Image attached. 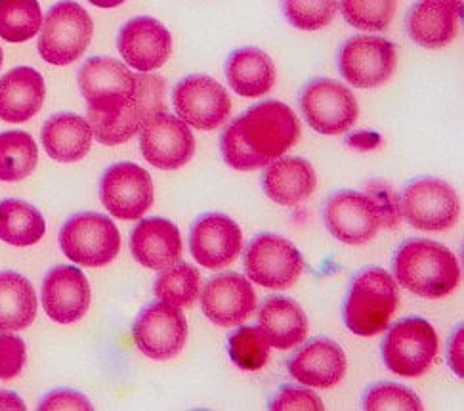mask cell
Instances as JSON below:
<instances>
[{
    "label": "cell",
    "mask_w": 464,
    "mask_h": 411,
    "mask_svg": "<svg viewBox=\"0 0 464 411\" xmlns=\"http://www.w3.org/2000/svg\"><path fill=\"white\" fill-rule=\"evenodd\" d=\"M167 83L163 77L141 73L136 75V91L132 96L119 98L86 107V121L92 136L103 146H119L134 138L141 124L153 115L167 112Z\"/></svg>",
    "instance_id": "6da1fadb"
},
{
    "label": "cell",
    "mask_w": 464,
    "mask_h": 411,
    "mask_svg": "<svg viewBox=\"0 0 464 411\" xmlns=\"http://www.w3.org/2000/svg\"><path fill=\"white\" fill-rule=\"evenodd\" d=\"M394 279L422 298H441L457 289L460 266L445 245L430 240L405 241L392 260Z\"/></svg>",
    "instance_id": "7a4b0ae2"
},
{
    "label": "cell",
    "mask_w": 464,
    "mask_h": 411,
    "mask_svg": "<svg viewBox=\"0 0 464 411\" xmlns=\"http://www.w3.org/2000/svg\"><path fill=\"white\" fill-rule=\"evenodd\" d=\"M400 305V289L394 276L382 268H367L353 276L343 307L346 328L360 337H374L388 329Z\"/></svg>",
    "instance_id": "3957f363"
},
{
    "label": "cell",
    "mask_w": 464,
    "mask_h": 411,
    "mask_svg": "<svg viewBox=\"0 0 464 411\" xmlns=\"http://www.w3.org/2000/svg\"><path fill=\"white\" fill-rule=\"evenodd\" d=\"M231 122L246 150L264 167L283 157L300 138V122L295 112L277 100L262 102Z\"/></svg>",
    "instance_id": "277c9868"
},
{
    "label": "cell",
    "mask_w": 464,
    "mask_h": 411,
    "mask_svg": "<svg viewBox=\"0 0 464 411\" xmlns=\"http://www.w3.org/2000/svg\"><path fill=\"white\" fill-rule=\"evenodd\" d=\"M92 17L73 0L53 5L41 25L39 54L52 65L77 62L92 41Z\"/></svg>",
    "instance_id": "5b68a950"
},
{
    "label": "cell",
    "mask_w": 464,
    "mask_h": 411,
    "mask_svg": "<svg viewBox=\"0 0 464 411\" xmlns=\"http://www.w3.org/2000/svg\"><path fill=\"white\" fill-rule=\"evenodd\" d=\"M438 350L434 328L419 316L396 321L382 338L384 366L400 377H420L432 367Z\"/></svg>",
    "instance_id": "8992f818"
},
{
    "label": "cell",
    "mask_w": 464,
    "mask_h": 411,
    "mask_svg": "<svg viewBox=\"0 0 464 411\" xmlns=\"http://www.w3.org/2000/svg\"><path fill=\"white\" fill-rule=\"evenodd\" d=\"M60 245L63 255L75 264L100 268L119 255L121 234L113 220L103 214L79 212L63 224Z\"/></svg>",
    "instance_id": "52a82bcc"
},
{
    "label": "cell",
    "mask_w": 464,
    "mask_h": 411,
    "mask_svg": "<svg viewBox=\"0 0 464 411\" xmlns=\"http://www.w3.org/2000/svg\"><path fill=\"white\" fill-rule=\"evenodd\" d=\"M300 112L310 127L327 136L350 131L358 121V100L343 83L319 77L310 81L298 98Z\"/></svg>",
    "instance_id": "ba28073f"
},
{
    "label": "cell",
    "mask_w": 464,
    "mask_h": 411,
    "mask_svg": "<svg viewBox=\"0 0 464 411\" xmlns=\"http://www.w3.org/2000/svg\"><path fill=\"white\" fill-rule=\"evenodd\" d=\"M304 272L298 249L277 234H260L246 245L245 274L260 288L289 289Z\"/></svg>",
    "instance_id": "9c48e42d"
},
{
    "label": "cell",
    "mask_w": 464,
    "mask_h": 411,
    "mask_svg": "<svg viewBox=\"0 0 464 411\" xmlns=\"http://www.w3.org/2000/svg\"><path fill=\"white\" fill-rule=\"evenodd\" d=\"M401 217L422 231H445L457 224L460 201L457 191L440 178H417L400 198Z\"/></svg>",
    "instance_id": "30bf717a"
},
{
    "label": "cell",
    "mask_w": 464,
    "mask_h": 411,
    "mask_svg": "<svg viewBox=\"0 0 464 411\" xmlns=\"http://www.w3.org/2000/svg\"><path fill=\"white\" fill-rule=\"evenodd\" d=\"M132 335L136 347L148 358L163 362L182 352L188 338V321L180 308L157 300L138 314Z\"/></svg>",
    "instance_id": "8fae6325"
},
{
    "label": "cell",
    "mask_w": 464,
    "mask_h": 411,
    "mask_svg": "<svg viewBox=\"0 0 464 411\" xmlns=\"http://www.w3.org/2000/svg\"><path fill=\"white\" fill-rule=\"evenodd\" d=\"M396 48L374 34L348 39L338 52V71L355 88H377L396 71Z\"/></svg>",
    "instance_id": "7c38bea8"
},
{
    "label": "cell",
    "mask_w": 464,
    "mask_h": 411,
    "mask_svg": "<svg viewBox=\"0 0 464 411\" xmlns=\"http://www.w3.org/2000/svg\"><path fill=\"white\" fill-rule=\"evenodd\" d=\"M140 150L150 165L163 171H176L191 161L195 138L188 122L160 112L141 124Z\"/></svg>",
    "instance_id": "4fadbf2b"
},
{
    "label": "cell",
    "mask_w": 464,
    "mask_h": 411,
    "mask_svg": "<svg viewBox=\"0 0 464 411\" xmlns=\"http://www.w3.org/2000/svg\"><path fill=\"white\" fill-rule=\"evenodd\" d=\"M172 103L178 117L198 131L222 127L231 113L226 88L207 75H191L178 83L172 91Z\"/></svg>",
    "instance_id": "5bb4252c"
},
{
    "label": "cell",
    "mask_w": 464,
    "mask_h": 411,
    "mask_svg": "<svg viewBox=\"0 0 464 411\" xmlns=\"http://www.w3.org/2000/svg\"><path fill=\"white\" fill-rule=\"evenodd\" d=\"M100 200L107 212L122 220L141 219L153 205V181L134 163H115L100 181Z\"/></svg>",
    "instance_id": "9a60e30c"
},
{
    "label": "cell",
    "mask_w": 464,
    "mask_h": 411,
    "mask_svg": "<svg viewBox=\"0 0 464 411\" xmlns=\"http://www.w3.org/2000/svg\"><path fill=\"white\" fill-rule=\"evenodd\" d=\"M331 236L346 245H363L379 234L382 219L367 193L343 190L331 195L324 209Z\"/></svg>",
    "instance_id": "2e32d148"
},
{
    "label": "cell",
    "mask_w": 464,
    "mask_h": 411,
    "mask_svg": "<svg viewBox=\"0 0 464 411\" xmlns=\"http://www.w3.org/2000/svg\"><path fill=\"white\" fill-rule=\"evenodd\" d=\"M243 249V231L236 220L222 212H207L189 231V251L208 270L236 262Z\"/></svg>",
    "instance_id": "e0dca14e"
},
{
    "label": "cell",
    "mask_w": 464,
    "mask_h": 411,
    "mask_svg": "<svg viewBox=\"0 0 464 411\" xmlns=\"http://www.w3.org/2000/svg\"><path fill=\"white\" fill-rule=\"evenodd\" d=\"M199 293L203 314L220 328L241 326L256 310V293L251 281L236 272L210 278Z\"/></svg>",
    "instance_id": "ac0fdd59"
},
{
    "label": "cell",
    "mask_w": 464,
    "mask_h": 411,
    "mask_svg": "<svg viewBox=\"0 0 464 411\" xmlns=\"http://www.w3.org/2000/svg\"><path fill=\"white\" fill-rule=\"evenodd\" d=\"M117 48L122 60L140 73L163 67L172 54L170 31L153 17L141 15L127 22L117 39Z\"/></svg>",
    "instance_id": "d6986e66"
},
{
    "label": "cell",
    "mask_w": 464,
    "mask_h": 411,
    "mask_svg": "<svg viewBox=\"0 0 464 411\" xmlns=\"http://www.w3.org/2000/svg\"><path fill=\"white\" fill-rule=\"evenodd\" d=\"M43 307L58 324L79 321L91 307V285L77 266L52 268L43 281Z\"/></svg>",
    "instance_id": "ffe728a7"
},
{
    "label": "cell",
    "mask_w": 464,
    "mask_h": 411,
    "mask_svg": "<svg viewBox=\"0 0 464 411\" xmlns=\"http://www.w3.org/2000/svg\"><path fill=\"white\" fill-rule=\"evenodd\" d=\"M287 367L291 377L304 387L331 388L344 379L348 360L341 345L317 337L291 356Z\"/></svg>",
    "instance_id": "44dd1931"
},
{
    "label": "cell",
    "mask_w": 464,
    "mask_h": 411,
    "mask_svg": "<svg viewBox=\"0 0 464 411\" xmlns=\"http://www.w3.org/2000/svg\"><path fill=\"white\" fill-rule=\"evenodd\" d=\"M130 251L150 270H165L182 260L180 230L167 219L141 220L130 236Z\"/></svg>",
    "instance_id": "7402d4cb"
},
{
    "label": "cell",
    "mask_w": 464,
    "mask_h": 411,
    "mask_svg": "<svg viewBox=\"0 0 464 411\" xmlns=\"http://www.w3.org/2000/svg\"><path fill=\"white\" fill-rule=\"evenodd\" d=\"M315 186V171L302 157H279L264 167V193L277 205L293 207L306 201L314 193Z\"/></svg>",
    "instance_id": "603a6c76"
},
{
    "label": "cell",
    "mask_w": 464,
    "mask_h": 411,
    "mask_svg": "<svg viewBox=\"0 0 464 411\" xmlns=\"http://www.w3.org/2000/svg\"><path fill=\"white\" fill-rule=\"evenodd\" d=\"M460 14L445 0H419L409 10L405 27L413 43L422 48L438 50L457 37Z\"/></svg>",
    "instance_id": "cb8c5ba5"
},
{
    "label": "cell",
    "mask_w": 464,
    "mask_h": 411,
    "mask_svg": "<svg viewBox=\"0 0 464 411\" xmlns=\"http://www.w3.org/2000/svg\"><path fill=\"white\" fill-rule=\"evenodd\" d=\"M46 96L44 79L37 69L15 67L0 79V119L25 122L41 112Z\"/></svg>",
    "instance_id": "d4e9b609"
},
{
    "label": "cell",
    "mask_w": 464,
    "mask_h": 411,
    "mask_svg": "<svg viewBox=\"0 0 464 411\" xmlns=\"http://www.w3.org/2000/svg\"><path fill=\"white\" fill-rule=\"evenodd\" d=\"M258 328L270 347L291 350L306 341L308 318L293 298L274 295L267 297L258 310Z\"/></svg>",
    "instance_id": "484cf974"
},
{
    "label": "cell",
    "mask_w": 464,
    "mask_h": 411,
    "mask_svg": "<svg viewBox=\"0 0 464 411\" xmlns=\"http://www.w3.org/2000/svg\"><path fill=\"white\" fill-rule=\"evenodd\" d=\"M77 81L88 105L130 96L136 91V75H132V71L124 64L103 56L84 62Z\"/></svg>",
    "instance_id": "4316f807"
},
{
    "label": "cell",
    "mask_w": 464,
    "mask_h": 411,
    "mask_svg": "<svg viewBox=\"0 0 464 411\" xmlns=\"http://www.w3.org/2000/svg\"><path fill=\"white\" fill-rule=\"evenodd\" d=\"M43 146L58 163H77L92 148V129L86 119L75 113L50 117L41 132Z\"/></svg>",
    "instance_id": "83f0119b"
},
{
    "label": "cell",
    "mask_w": 464,
    "mask_h": 411,
    "mask_svg": "<svg viewBox=\"0 0 464 411\" xmlns=\"http://www.w3.org/2000/svg\"><path fill=\"white\" fill-rule=\"evenodd\" d=\"M226 77L231 91L245 98L267 94L276 84V65L266 52L255 46H245L226 62Z\"/></svg>",
    "instance_id": "f1b7e54d"
},
{
    "label": "cell",
    "mask_w": 464,
    "mask_h": 411,
    "mask_svg": "<svg viewBox=\"0 0 464 411\" xmlns=\"http://www.w3.org/2000/svg\"><path fill=\"white\" fill-rule=\"evenodd\" d=\"M37 295L27 278L0 272V333L22 331L37 318Z\"/></svg>",
    "instance_id": "f546056e"
},
{
    "label": "cell",
    "mask_w": 464,
    "mask_h": 411,
    "mask_svg": "<svg viewBox=\"0 0 464 411\" xmlns=\"http://www.w3.org/2000/svg\"><path fill=\"white\" fill-rule=\"evenodd\" d=\"M46 231V222L39 209L22 200L0 201V240L14 247L39 243Z\"/></svg>",
    "instance_id": "4dcf8cb0"
},
{
    "label": "cell",
    "mask_w": 464,
    "mask_h": 411,
    "mask_svg": "<svg viewBox=\"0 0 464 411\" xmlns=\"http://www.w3.org/2000/svg\"><path fill=\"white\" fill-rule=\"evenodd\" d=\"M39 161V148L31 134L8 131L0 134V181L20 182L27 178Z\"/></svg>",
    "instance_id": "1f68e13d"
},
{
    "label": "cell",
    "mask_w": 464,
    "mask_h": 411,
    "mask_svg": "<svg viewBox=\"0 0 464 411\" xmlns=\"http://www.w3.org/2000/svg\"><path fill=\"white\" fill-rule=\"evenodd\" d=\"M201 291V274L195 270V266L188 262H176L155 279L153 293L159 300L169 302L178 308H188L198 300Z\"/></svg>",
    "instance_id": "d6a6232c"
},
{
    "label": "cell",
    "mask_w": 464,
    "mask_h": 411,
    "mask_svg": "<svg viewBox=\"0 0 464 411\" xmlns=\"http://www.w3.org/2000/svg\"><path fill=\"white\" fill-rule=\"evenodd\" d=\"M39 0H0V37L8 43H25L41 31Z\"/></svg>",
    "instance_id": "836d02e7"
},
{
    "label": "cell",
    "mask_w": 464,
    "mask_h": 411,
    "mask_svg": "<svg viewBox=\"0 0 464 411\" xmlns=\"http://www.w3.org/2000/svg\"><path fill=\"white\" fill-rule=\"evenodd\" d=\"M229 358L243 371H258L270 358V343L260 328L241 326L227 338Z\"/></svg>",
    "instance_id": "e575fe53"
},
{
    "label": "cell",
    "mask_w": 464,
    "mask_h": 411,
    "mask_svg": "<svg viewBox=\"0 0 464 411\" xmlns=\"http://www.w3.org/2000/svg\"><path fill=\"white\" fill-rule=\"evenodd\" d=\"M344 20L362 31H384L394 20L398 0H338Z\"/></svg>",
    "instance_id": "d590c367"
},
{
    "label": "cell",
    "mask_w": 464,
    "mask_h": 411,
    "mask_svg": "<svg viewBox=\"0 0 464 411\" xmlns=\"http://www.w3.org/2000/svg\"><path fill=\"white\" fill-rule=\"evenodd\" d=\"M281 8L293 27L319 31L334 20L338 0H281Z\"/></svg>",
    "instance_id": "8d00e7d4"
},
{
    "label": "cell",
    "mask_w": 464,
    "mask_h": 411,
    "mask_svg": "<svg viewBox=\"0 0 464 411\" xmlns=\"http://www.w3.org/2000/svg\"><path fill=\"white\" fill-rule=\"evenodd\" d=\"M367 411H390V409H405L419 411L422 409L420 398L411 388L396 383H379L367 388L362 402Z\"/></svg>",
    "instance_id": "74e56055"
},
{
    "label": "cell",
    "mask_w": 464,
    "mask_h": 411,
    "mask_svg": "<svg viewBox=\"0 0 464 411\" xmlns=\"http://www.w3.org/2000/svg\"><path fill=\"white\" fill-rule=\"evenodd\" d=\"M27 360L25 343L20 337L0 335V381H12L22 373Z\"/></svg>",
    "instance_id": "f35d334b"
},
{
    "label": "cell",
    "mask_w": 464,
    "mask_h": 411,
    "mask_svg": "<svg viewBox=\"0 0 464 411\" xmlns=\"http://www.w3.org/2000/svg\"><path fill=\"white\" fill-rule=\"evenodd\" d=\"M372 203L377 205L382 226L384 228H398L401 219V209H400V198L396 191L392 190L386 182H371L365 186V191Z\"/></svg>",
    "instance_id": "ab89813d"
},
{
    "label": "cell",
    "mask_w": 464,
    "mask_h": 411,
    "mask_svg": "<svg viewBox=\"0 0 464 411\" xmlns=\"http://www.w3.org/2000/svg\"><path fill=\"white\" fill-rule=\"evenodd\" d=\"M324 402L319 400L315 392L304 388V387H281L277 395L270 402V409L274 411H289V409H310L317 411L324 409Z\"/></svg>",
    "instance_id": "60d3db41"
},
{
    "label": "cell",
    "mask_w": 464,
    "mask_h": 411,
    "mask_svg": "<svg viewBox=\"0 0 464 411\" xmlns=\"http://www.w3.org/2000/svg\"><path fill=\"white\" fill-rule=\"evenodd\" d=\"M39 409H48V411H56V409H92V404L88 402L81 392L69 390V388H60L50 392L48 396L41 402Z\"/></svg>",
    "instance_id": "b9f144b4"
},
{
    "label": "cell",
    "mask_w": 464,
    "mask_h": 411,
    "mask_svg": "<svg viewBox=\"0 0 464 411\" xmlns=\"http://www.w3.org/2000/svg\"><path fill=\"white\" fill-rule=\"evenodd\" d=\"M448 360H450L451 369L459 375V377H462V375H464V371H462V326H459L457 331L451 337Z\"/></svg>",
    "instance_id": "7bdbcfd3"
},
{
    "label": "cell",
    "mask_w": 464,
    "mask_h": 411,
    "mask_svg": "<svg viewBox=\"0 0 464 411\" xmlns=\"http://www.w3.org/2000/svg\"><path fill=\"white\" fill-rule=\"evenodd\" d=\"M0 409H25V404L15 392L0 390Z\"/></svg>",
    "instance_id": "ee69618b"
},
{
    "label": "cell",
    "mask_w": 464,
    "mask_h": 411,
    "mask_svg": "<svg viewBox=\"0 0 464 411\" xmlns=\"http://www.w3.org/2000/svg\"><path fill=\"white\" fill-rule=\"evenodd\" d=\"M88 3L98 8H115V6H121L124 0H88Z\"/></svg>",
    "instance_id": "f6af8a7d"
},
{
    "label": "cell",
    "mask_w": 464,
    "mask_h": 411,
    "mask_svg": "<svg viewBox=\"0 0 464 411\" xmlns=\"http://www.w3.org/2000/svg\"><path fill=\"white\" fill-rule=\"evenodd\" d=\"M445 3H450V5L455 6L459 12H462V0H445Z\"/></svg>",
    "instance_id": "bcb514c9"
},
{
    "label": "cell",
    "mask_w": 464,
    "mask_h": 411,
    "mask_svg": "<svg viewBox=\"0 0 464 411\" xmlns=\"http://www.w3.org/2000/svg\"><path fill=\"white\" fill-rule=\"evenodd\" d=\"M3 58H5V54H3V48H0V67H3Z\"/></svg>",
    "instance_id": "7dc6e473"
}]
</instances>
